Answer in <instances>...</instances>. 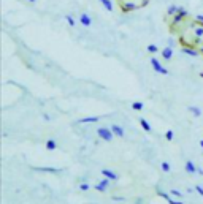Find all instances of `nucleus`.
Listing matches in <instances>:
<instances>
[{"label": "nucleus", "instance_id": "obj_1", "mask_svg": "<svg viewBox=\"0 0 203 204\" xmlns=\"http://www.w3.org/2000/svg\"><path fill=\"white\" fill-rule=\"evenodd\" d=\"M163 21L181 49H194L203 56V21L191 16L182 7H168Z\"/></svg>", "mask_w": 203, "mask_h": 204}, {"label": "nucleus", "instance_id": "obj_2", "mask_svg": "<svg viewBox=\"0 0 203 204\" xmlns=\"http://www.w3.org/2000/svg\"><path fill=\"white\" fill-rule=\"evenodd\" d=\"M116 2L122 13H132V11L144 8L149 3V0H116Z\"/></svg>", "mask_w": 203, "mask_h": 204}, {"label": "nucleus", "instance_id": "obj_3", "mask_svg": "<svg viewBox=\"0 0 203 204\" xmlns=\"http://www.w3.org/2000/svg\"><path fill=\"white\" fill-rule=\"evenodd\" d=\"M97 134H98L103 141H106V143L113 141V138H114V133L111 131V128H106V127H100V128L97 130Z\"/></svg>", "mask_w": 203, "mask_h": 204}, {"label": "nucleus", "instance_id": "obj_4", "mask_svg": "<svg viewBox=\"0 0 203 204\" xmlns=\"http://www.w3.org/2000/svg\"><path fill=\"white\" fill-rule=\"evenodd\" d=\"M151 65H152V68H154V71L156 73H159V75H168V70L167 68L159 62V59H156V57H151Z\"/></svg>", "mask_w": 203, "mask_h": 204}, {"label": "nucleus", "instance_id": "obj_5", "mask_svg": "<svg viewBox=\"0 0 203 204\" xmlns=\"http://www.w3.org/2000/svg\"><path fill=\"white\" fill-rule=\"evenodd\" d=\"M111 131L114 133V136H117V138H124V128L121 125H117V124H113L111 125Z\"/></svg>", "mask_w": 203, "mask_h": 204}, {"label": "nucleus", "instance_id": "obj_6", "mask_svg": "<svg viewBox=\"0 0 203 204\" xmlns=\"http://www.w3.org/2000/svg\"><path fill=\"white\" fill-rule=\"evenodd\" d=\"M102 176L106 177V179H110V180H117V174H116L114 171H111V169H106V168L102 169Z\"/></svg>", "mask_w": 203, "mask_h": 204}, {"label": "nucleus", "instance_id": "obj_7", "mask_svg": "<svg viewBox=\"0 0 203 204\" xmlns=\"http://www.w3.org/2000/svg\"><path fill=\"white\" fill-rule=\"evenodd\" d=\"M162 57H163L165 60H172V59H173V49H172L170 46H165V48L162 49Z\"/></svg>", "mask_w": 203, "mask_h": 204}, {"label": "nucleus", "instance_id": "obj_8", "mask_svg": "<svg viewBox=\"0 0 203 204\" xmlns=\"http://www.w3.org/2000/svg\"><path fill=\"white\" fill-rule=\"evenodd\" d=\"M108 184H110V179H103V180H102V182H98L97 185H95V190L97 192H102V193H103V192H106V187H108Z\"/></svg>", "mask_w": 203, "mask_h": 204}, {"label": "nucleus", "instance_id": "obj_9", "mask_svg": "<svg viewBox=\"0 0 203 204\" xmlns=\"http://www.w3.org/2000/svg\"><path fill=\"white\" fill-rule=\"evenodd\" d=\"M79 22L84 25V27H89L91 24H92V21H91V18L86 14V13H81V16H79Z\"/></svg>", "mask_w": 203, "mask_h": 204}, {"label": "nucleus", "instance_id": "obj_10", "mask_svg": "<svg viewBox=\"0 0 203 204\" xmlns=\"http://www.w3.org/2000/svg\"><path fill=\"white\" fill-rule=\"evenodd\" d=\"M138 122H140V125H141V128H143V130H144L146 133H151V131H152V127L149 125V122L146 120V119H143V117H140V119H138Z\"/></svg>", "mask_w": 203, "mask_h": 204}, {"label": "nucleus", "instance_id": "obj_11", "mask_svg": "<svg viewBox=\"0 0 203 204\" xmlns=\"http://www.w3.org/2000/svg\"><path fill=\"white\" fill-rule=\"evenodd\" d=\"M184 168H186V171H187L189 174H195V173H197V168H195L194 161H191V160H187V161H186Z\"/></svg>", "mask_w": 203, "mask_h": 204}, {"label": "nucleus", "instance_id": "obj_12", "mask_svg": "<svg viewBox=\"0 0 203 204\" xmlns=\"http://www.w3.org/2000/svg\"><path fill=\"white\" fill-rule=\"evenodd\" d=\"M100 117L98 116H92V117H83L79 119V124H94V122H98Z\"/></svg>", "mask_w": 203, "mask_h": 204}, {"label": "nucleus", "instance_id": "obj_13", "mask_svg": "<svg viewBox=\"0 0 203 204\" xmlns=\"http://www.w3.org/2000/svg\"><path fill=\"white\" fill-rule=\"evenodd\" d=\"M98 2L102 3V5H103V8L106 10V11H113L114 10V7H113V2H111V0H98Z\"/></svg>", "mask_w": 203, "mask_h": 204}, {"label": "nucleus", "instance_id": "obj_14", "mask_svg": "<svg viewBox=\"0 0 203 204\" xmlns=\"http://www.w3.org/2000/svg\"><path fill=\"white\" fill-rule=\"evenodd\" d=\"M46 149H48V150H56V149H57L56 141H54V139H48V141H46Z\"/></svg>", "mask_w": 203, "mask_h": 204}, {"label": "nucleus", "instance_id": "obj_15", "mask_svg": "<svg viewBox=\"0 0 203 204\" xmlns=\"http://www.w3.org/2000/svg\"><path fill=\"white\" fill-rule=\"evenodd\" d=\"M143 108H144V105L141 103V101H133L132 103V109L133 111H143Z\"/></svg>", "mask_w": 203, "mask_h": 204}, {"label": "nucleus", "instance_id": "obj_16", "mask_svg": "<svg viewBox=\"0 0 203 204\" xmlns=\"http://www.w3.org/2000/svg\"><path fill=\"white\" fill-rule=\"evenodd\" d=\"M157 195H159L160 198H163V199H165V201H167L168 204H170V202L173 201V198H172L170 195H168V193H163V192H160V190H157Z\"/></svg>", "mask_w": 203, "mask_h": 204}, {"label": "nucleus", "instance_id": "obj_17", "mask_svg": "<svg viewBox=\"0 0 203 204\" xmlns=\"http://www.w3.org/2000/svg\"><path fill=\"white\" fill-rule=\"evenodd\" d=\"M189 111H191V114H192L194 117H200V116H201V111H200V108H197V106H189Z\"/></svg>", "mask_w": 203, "mask_h": 204}, {"label": "nucleus", "instance_id": "obj_18", "mask_svg": "<svg viewBox=\"0 0 203 204\" xmlns=\"http://www.w3.org/2000/svg\"><path fill=\"white\" fill-rule=\"evenodd\" d=\"M160 168H162L163 173H170V171H172V166H170V163H168V161H162Z\"/></svg>", "mask_w": 203, "mask_h": 204}, {"label": "nucleus", "instance_id": "obj_19", "mask_svg": "<svg viewBox=\"0 0 203 204\" xmlns=\"http://www.w3.org/2000/svg\"><path fill=\"white\" fill-rule=\"evenodd\" d=\"M165 139H167V141H173V139H175V133H173V130H167V133H165Z\"/></svg>", "mask_w": 203, "mask_h": 204}, {"label": "nucleus", "instance_id": "obj_20", "mask_svg": "<svg viewBox=\"0 0 203 204\" xmlns=\"http://www.w3.org/2000/svg\"><path fill=\"white\" fill-rule=\"evenodd\" d=\"M65 21L68 22V25H72V27L76 25V21L73 19V16H70V14H67V16H65Z\"/></svg>", "mask_w": 203, "mask_h": 204}, {"label": "nucleus", "instance_id": "obj_21", "mask_svg": "<svg viewBox=\"0 0 203 204\" xmlns=\"http://www.w3.org/2000/svg\"><path fill=\"white\" fill-rule=\"evenodd\" d=\"M157 51H159V48H157L156 44H149V46H148V52H151V54H156Z\"/></svg>", "mask_w": 203, "mask_h": 204}, {"label": "nucleus", "instance_id": "obj_22", "mask_svg": "<svg viewBox=\"0 0 203 204\" xmlns=\"http://www.w3.org/2000/svg\"><path fill=\"white\" fill-rule=\"evenodd\" d=\"M38 171H48V173H59L60 169H54V168H38Z\"/></svg>", "mask_w": 203, "mask_h": 204}, {"label": "nucleus", "instance_id": "obj_23", "mask_svg": "<svg viewBox=\"0 0 203 204\" xmlns=\"http://www.w3.org/2000/svg\"><path fill=\"white\" fill-rule=\"evenodd\" d=\"M79 190H81V192H87V190H89V184H81V185H79Z\"/></svg>", "mask_w": 203, "mask_h": 204}, {"label": "nucleus", "instance_id": "obj_24", "mask_svg": "<svg viewBox=\"0 0 203 204\" xmlns=\"http://www.w3.org/2000/svg\"><path fill=\"white\" fill-rule=\"evenodd\" d=\"M170 193H172L173 196H178V198H182V193H181V192H178V190H175V188H173V190H170Z\"/></svg>", "mask_w": 203, "mask_h": 204}, {"label": "nucleus", "instance_id": "obj_25", "mask_svg": "<svg viewBox=\"0 0 203 204\" xmlns=\"http://www.w3.org/2000/svg\"><path fill=\"white\" fill-rule=\"evenodd\" d=\"M195 190H197V193H198L200 196H203V187H201V185H195Z\"/></svg>", "mask_w": 203, "mask_h": 204}, {"label": "nucleus", "instance_id": "obj_26", "mask_svg": "<svg viewBox=\"0 0 203 204\" xmlns=\"http://www.w3.org/2000/svg\"><path fill=\"white\" fill-rule=\"evenodd\" d=\"M113 199H116V201H124V198H121V196H113Z\"/></svg>", "mask_w": 203, "mask_h": 204}, {"label": "nucleus", "instance_id": "obj_27", "mask_svg": "<svg viewBox=\"0 0 203 204\" xmlns=\"http://www.w3.org/2000/svg\"><path fill=\"white\" fill-rule=\"evenodd\" d=\"M29 2H30V3H35V2H37V0H29Z\"/></svg>", "mask_w": 203, "mask_h": 204}, {"label": "nucleus", "instance_id": "obj_28", "mask_svg": "<svg viewBox=\"0 0 203 204\" xmlns=\"http://www.w3.org/2000/svg\"><path fill=\"white\" fill-rule=\"evenodd\" d=\"M200 146H201V149H203V139H201V141H200Z\"/></svg>", "mask_w": 203, "mask_h": 204}]
</instances>
